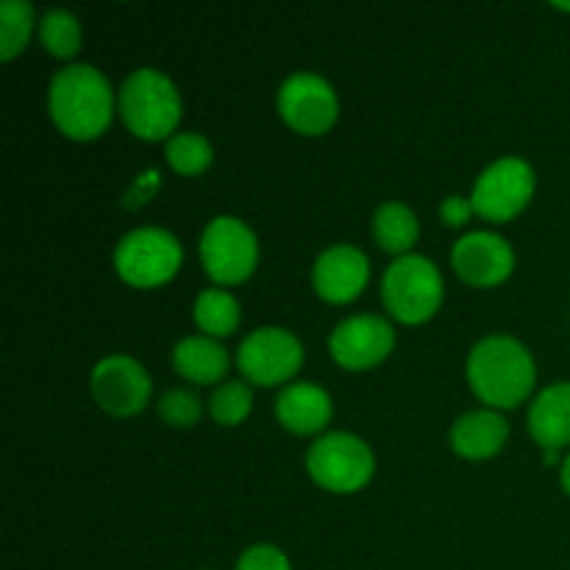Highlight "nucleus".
<instances>
[{
	"label": "nucleus",
	"mask_w": 570,
	"mask_h": 570,
	"mask_svg": "<svg viewBox=\"0 0 570 570\" xmlns=\"http://www.w3.org/2000/svg\"><path fill=\"white\" fill-rule=\"evenodd\" d=\"M165 159L178 176H204L215 161V150L212 142L198 131H178L165 142Z\"/></svg>",
	"instance_id": "obj_22"
},
{
	"label": "nucleus",
	"mask_w": 570,
	"mask_h": 570,
	"mask_svg": "<svg viewBox=\"0 0 570 570\" xmlns=\"http://www.w3.org/2000/svg\"><path fill=\"white\" fill-rule=\"evenodd\" d=\"M395 348V328L379 315L345 317L328 337V354L345 371H371Z\"/></svg>",
	"instance_id": "obj_12"
},
{
	"label": "nucleus",
	"mask_w": 570,
	"mask_h": 570,
	"mask_svg": "<svg viewBox=\"0 0 570 570\" xmlns=\"http://www.w3.org/2000/svg\"><path fill=\"white\" fill-rule=\"evenodd\" d=\"M421 223L417 215L401 200H387L373 215V239L382 250L395 256H406L417 245Z\"/></svg>",
	"instance_id": "obj_19"
},
{
	"label": "nucleus",
	"mask_w": 570,
	"mask_h": 570,
	"mask_svg": "<svg viewBox=\"0 0 570 570\" xmlns=\"http://www.w3.org/2000/svg\"><path fill=\"white\" fill-rule=\"evenodd\" d=\"M527 426L543 451H560L570 445V382L551 384L532 401Z\"/></svg>",
	"instance_id": "obj_17"
},
{
	"label": "nucleus",
	"mask_w": 570,
	"mask_h": 570,
	"mask_svg": "<svg viewBox=\"0 0 570 570\" xmlns=\"http://www.w3.org/2000/svg\"><path fill=\"white\" fill-rule=\"evenodd\" d=\"M538 382L534 356L510 334H490L468 356V384L488 410H515L532 395Z\"/></svg>",
	"instance_id": "obj_2"
},
{
	"label": "nucleus",
	"mask_w": 570,
	"mask_h": 570,
	"mask_svg": "<svg viewBox=\"0 0 570 570\" xmlns=\"http://www.w3.org/2000/svg\"><path fill=\"white\" fill-rule=\"evenodd\" d=\"M554 9H560V11H570V3H554Z\"/></svg>",
	"instance_id": "obj_31"
},
{
	"label": "nucleus",
	"mask_w": 570,
	"mask_h": 570,
	"mask_svg": "<svg viewBox=\"0 0 570 570\" xmlns=\"http://www.w3.org/2000/svg\"><path fill=\"white\" fill-rule=\"evenodd\" d=\"M371 282V262L356 245L340 243L323 250L312 267V287L326 304L343 306L360 298Z\"/></svg>",
	"instance_id": "obj_14"
},
{
	"label": "nucleus",
	"mask_w": 570,
	"mask_h": 570,
	"mask_svg": "<svg viewBox=\"0 0 570 570\" xmlns=\"http://www.w3.org/2000/svg\"><path fill=\"white\" fill-rule=\"evenodd\" d=\"M39 42L48 50L50 56L61 61H70L72 56L81 50V22L72 11L67 9H50L45 11L42 20H39Z\"/></svg>",
	"instance_id": "obj_21"
},
{
	"label": "nucleus",
	"mask_w": 570,
	"mask_h": 570,
	"mask_svg": "<svg viewBox=\"0 0 570 570\" xmlns=\"http://www.w3.org/2000/svg\"><path fill=\"white\" fill-rule=\"evenodd\" d=\"M382 301L390 317L404 326L429 323L445 301L443 273L429 256H399L382 278Z\"/></svg>",
	"instance_id": "obj_4"
},
{
	"label": "nucleus",
	"mask_w": 570,
	"mask_h": 570,
	"mask_svg": "<svg viewBox=\"0 0 570 570\" xmlns=\"http://www.w3.org/2000/svg\"><path fill=\"white\" fill-rule=\"evenodd\" d=\"M534 189H538L534 167L521 156H504L484 167L473 184V212L488 223H510L532 204Z\"/></svg>",
	"instance_id": "obj_8"
},
{
	"label": "nucleus",
	"mask_w": 570,
	"mask_h": 570,
	"mask_svg": "<svg viewBox=\"0 0 570 570\" xmlns=\"http://www.w3.org/2000/svg\"><path fill=\"white\" fill-rule=\"evenodd\" d=\"M89 390H92L95 404L106 415L134 417L150 404L154 384H150L148 371L134 356L111 354L92 367Z\"/></svg>",
	"instance_id": "obj_11"
},
{
	"label": "nucleus",
	"mask_w": 570,
	"mask_h": 570,
	"mask_svg": "<svg viewBox=\"0 0 570 570\" xmlns=\"http://www.w3.org/2000/svg\"><path fill=\"white\" fill-rule=\"evenodd\" d=\"M200 415H204V404H200V399L193 390H167L159 399V417L167 426L189 429L200 421Z\"/></svg>",
	"instance_id": "obj_25"
},
{
	"label": "nucleus",
	"mask_w": 570,
	"mask_h": 570,
	"mask_svg": "<svg viewBox=\"0 0 570 570\" xmlns=\"http://www.w3.org/2000/svg\"><path fill=\"white\" fill-rule=\"evenodd\" d=\"M193 321L206 337L223 340L237 332L239 321H243V309H239V301L228 289L212 287L195 298Z\"/></svg>",
	"instance_id": "obj_20"
},
{
	"label": "nucleus",
	"mask_w": 570,
	"mask_h": 570,
	"mask_svg": "<svg viewBox=\"0 0 570 570\" xmlns=\"http://www.w3.org/2000/svg\"><path fill=\"white\" fill-rule=\"evenodd\" d=\"M306 473L317 488L337 495L360 493L376 473L371 445L351 432H328L306 451Z\"/></svg>",
	"instance_id": "obj_5"
},
{
	"label": "nucleus",
	"mask_w": 570,
	"mask_h": 570,
	"mask_svg": "<svg viewBox=\"0 0 570 570\" xmlns=\"http://www.w3.org/2000/svg\"><path fill=\"white\" fill-rule=\"evenodd\" d=\"M159 184H161V176H159V173H156V170L142 173V176H139L137 181H134L131 195H128V206H139V204H145V200H148L150 195H154L156 189H159Z\"/></svg>",
	"instance_id": "obj_28"
},
{
	"label": "nucleus",
	"mask_w": 570,
	"mask_h": 570,
	"mask_svg": "<svg viewBox=\"0 0 570 570\" xmlns=\"http://www.w3.org/2000/svg\"><path fill=\"white\" fill-rule=\"evenodd\" d=\"M115 92L98 67L67 65L48 89V111L53 126L76 142H92L109 131L115 120Z\"/></svg>",
	"instance_id": "obj_1"
},
{
	"label": "nucleus",
	"mask_w": 570,
	"mask_h": 570,
	"mask_svg": "<svg viewBox=\"0 0 570 570\" xmlns=\"http://www.w3.org/2000/svg\"><path fill=\"white\" fill-rule=\"evenodd\" d=\"M560 462V451H546V465H557Z\"/></svg>",
	"instance_id": "obj_30"
},
{
	"label": "nucleus",
	"mask_w": 570,
	"mask_h": 570,
	"mask_svg": "<svg viewBox=\"0 0 570 570\" xmlns=\"http://www.w3.org/2000/svg\"><path fill=\"white\" fill-rule=\"evenodd\" d=\"M278 115L301 137H323L340 117L332 83L315 72H295L278 89Z\"/></svg>",
	"instance_id": "obj_10"
},
{
	"label": "nucleus",
	"mask_w": 570,
	"mask_h": 570,
	"mask_svg": "<svg viewBox=\"0 0 570 570\" xmlns=\"http://www.w3.org/2000/svg\"><path fill=\"white\" fill-rule=\"evenodd\" d=\"M250 410H254V393L245 382H223L209 399V412L215 423L228 429L248 421Z\"/></svg>",
	"instance_id": "obj_24"
},
{
	"label": "nucleus",
	"mask_w": 570,
	"mask_h": 570,
	"mask_svg": "<svg viewBox=\"0 0 570 570\" xmlns=\"http://www.w3.org/2000/svg\"><path fill=\"white\" fill-rule=\"evenodd\" d=\"M451 267L468 287H499L515 271V250L501 234L471 232L456 239L451 250Z\"/></svg>",
	"instance_id": "obj_13"
},
{
	"label": "nucleus",
	"mask_w": 570,
	"mask_h": 570,
	"mask_svg": "<svg viewBox=\"0 0 570 570\" xmlns=\"http://www.w3.org/2000/svg\"><path fill=\"white\" fill-rule=\"evenodd\" d=\"M237 570H293V566H289V557L282 549L259 543L239 554Z\"/></svg>",
	"instance_id": "obj_26"
},
{
	"label": "nucleus",
	"mask_w": 570,
	"mask_h": 570,
	"mask_svg": "<svg viewBox=\"0 0 570 570\" xmlns=\"http://www.w3.org/2000/svg\"><path fill=\"white\" fill-rule=\"evenodd\" d=\"M304 365V345L289 328H254L237 348V367L256 387H278L295 379Z\"/></svg>",
	"instance_id": "obj_9"
},
{
	"label": "nucleus",
	"mask_w": 570,
	"mask_h": 570,
	"mask_svg": "<svg viewBox=\"0 0 570 570\" xmlns=\"http://www.w3.org/2000/svg\"><path fill=\"white\" fill-rule=\"evenodd\" d=\"M181 243L167 228H134L115 248L117 276L137 289H156L173 282L181 271Z\"/></svg>",
	"instance_id": "obj_6"
},
{
	"label": "nucleus",
	"mask_w": 570,
	"mask_h": 570,
	"mask_svg": "<svg viewBox=\"0 0 570 570\" xmlns=\"http://www.w3.org/2000/svg\"><path fill=\"white\" fill-rule=\"evenodd\" d=\"M117 111L137 139L167 142L170 137H176L178 122H181V92L170 76L154 70V67H142L122 81L120 95H117Z\"/></svg>",
	"instance_id": "obj_3"
},
{
	"label": "nucleus",
	"mask_w": 570,
	"mask_h": 570,
	"mask_svg": "<svg viewBox=\"0 0 570 570\" xmlns=\"http://www.w3.org/2000/svg\"><path fill=\"white\" fill-rule=\"evenodd\" d=\"M560 479H562V490L570 495V454L562 460V468H560Z\"/></svg>",
	"instance_id": "obj_29"
},
{
	"label": "nucleus",
	"mask_w": 570,
	"mask_h": 570,
	"mask_svg": "<svg viewBox=\"0 0 570 570\" xmlns=\"http://www.w3.org/2000/svg\"><path fill=\"white\" fill-rule=\"evenodd\" d=\"M473 215L476 212H473L471 198H462V195H451V198H445L440 204V220L449 228H462Z\"/></svg>",
	"instance_id": "obj_27"
},
{
	"label": "nucleus",
	"mask_w": 570,
	"mask_h": 570,
	"mask_svg": "<svg viewBox=\"0 0 570 570\" xmlns=\"http://www.w3.org/2000/svg\"><path fill=\"white\" fill-rule=\"evenodd\" d=\"M334 401L323 387L309 382H295L278 393L276 417L287 432L298 438L321 434L332 423Z\"/></svg>",
	"instance_id": "obj_15"
},
{
	"label": "nucleus",
	"mask_w": 570,
	"mask_h": 570,
	"mask_svg": "<svg viewBox=\"0 0 570 570\" xmlns=\"http://www.w3.org/2000/svg\"><path fill=\"white\" fill-rule=\"evenodd\" d=\"M507 438H510V423L495 410L468 412V415L456 417V423L451 426V449L462 460L471 462H482L501 454Z\"/></svg>",
	"instance_id": "obj_16"
},
{
	"label": "nucleus",
	"mask_w": 570,
	"mask_h": 570,
	"mask_svg": "<svg viewBox=\"0 0 570 570\" xmlns=\"http://www.w3.org/2000/svg\"><path fill=\"white\" fill-rule=\"evenodd\" d=\"M31 3L26 0H3L0 3V59L11 61L28 48L33 28H37Z\"/></svg>",
	"instance_id": "obj_23"
},
{
	"label": "nucleus",
	"mask_w": 570,
	"mask_h": 570,
	"mask_svg": "<svg viewBox=\"0 0 570 570\" xmlns=\"http://www.w3.org/2000/svg\"><path fill=\"white\" fill-rule=\"evenodd\" d=\"M228 365V351L223 348L220 340H212L206 334H195V337H184L181 343L173 348V367L178 376H184L193 384H217L226 379Z\"/></svg>",
	"instance_id": "obj_18"
},
{
	"label": "nucleus",
	"mask_w": 570,
	"mask_h": 570,
	"mask_svg": "<svg viewBox=\"0 0 570 570\" xmlns=\"http://www.w3.org/2000/svg\"><path fill=\"white\" fill-rule=\"evenodd\" d=\"M206 276L220 287H234L254 276L259 265V239L254 228L234 215H220L206 223L198 243Z\"/></svg>",
	"instance_id": "obj_7"
}]
</instances>
